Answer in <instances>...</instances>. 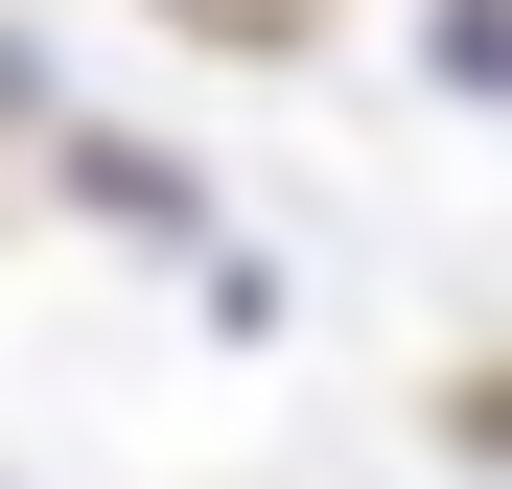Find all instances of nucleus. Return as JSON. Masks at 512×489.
Returning a JSON list of instances; mask_svg holds the SVG:
<instances>
[{"mask_svg": "<svg viewBox=\"0 0 512 489\" xmlns=\"http://www.w3.org/2000/svg\"><path fill=\"white\" fill-rule=\"evenodd\" d=\"M0 117H47V47H24V24H0Z\"/></svg>", "mask_w": 512, "mask_h": 489, "instance_id": "20e7f679", "label": "nucleus"}, {"mask_svg": "<svg viewBox=\"0 0 512 489\" xmlns=\"http://www.w3.org/2000/svg\"><path fill=\"white\" fill-rule=\"evenodd\" d=\"M70 210H117V233H187V163H140V140H70Z\"/></svg>", "mask_w": 512, "mask_h": 489, "instance_id": "f257e3e1", "label": "nucleus"}, {"mask_svg": "<svg viewBox=\"0 0 512 489\" xmlns=\"http://www.w3.org/2000/svg\"><path fill=\"white\" fill-rule=\"evenodd\" d=\"M419 70L443 94H512V0H419Z\"/></svg>", "mask_w": 512, "mask_h": 489, "instance_id": "7ed1b4c3", "label": "nucleus"}, {"mask_svg": "<svg viewBox=\"0 0 512 489\" xmlns=\"http://www.w3.org/2000/svg\"><path fill=\"white\" fill-rule=\"evenodd\" d=\"M187 47H233V70H280V47H326V0H163Z\"/></svg>", "mask_w": 512, "mask_h": 489, "instance_id": "f03ea898", "label": "nucleus"}]
</instances>
